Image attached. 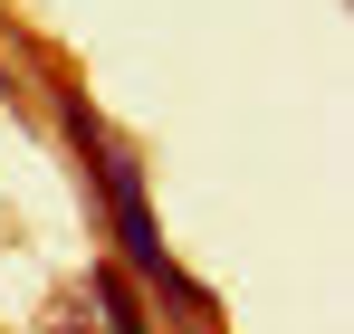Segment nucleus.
<instances>
[{"mask_svg":"<svg viewBox=\"0 0 354 334\" xmlns=\"http://www.w3.org/2000/svg\"><path fill=\"white\" fill-rule=\"evenodd\" d=\"M96 296H106V315H115V334H144V315H134V296H124V277H96Z\"/></svg>","mask_w":354,"mask_h":334,"instance_id":"f257e3e1","label":"nucleus"}]
</instances>
